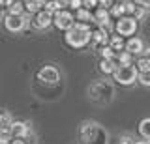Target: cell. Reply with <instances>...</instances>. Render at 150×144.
<instances>
[{
  "instance_id": "cell-1",
  "label": "cell",
  "mask_w": 150,
  "mask_h": 144,
  "mask_svg": "<svg viewBox=\"0 0 150 144\" xmlns=\"http://www.w3.org/2000/svg\"><path fill=\"white\" fill-rule=\"evenodd\" d=\"M109 133L107 129L94 120H86L79 127V144H107Z\"/></svg>"
},
{
  "instance_id": "cell-2",
  "label": "cell",
  "mask_w": 150,
  "mask_h": 144,
  "mask_svg": "<svg viewBox=\"0 0 150 144\" xmlns=\"http://www.w3.org/2000/svg\"><path fill=\"white\" fill-rule=\"evenodd\" d=\"M92 41V26L75 21V25L66 32V43L73 49H84Z\"/></svg>"
},
{
  "instance_id": "cell-3",
  "label": "cell",
  "mask_w": 150,
  "mask_h": 144,
  "mask_svg": "<svg viewBox=\"0 0 150 144\" xmlns=\"http://www.w3.org/2000/svg\"><path fill=\"white\" fill-rule=\"evenodd\" d=\"M88 97L98 105H109L115 97V86L109 81H96L88 86Z\"/></svg>"
},
{
  "instance_id": "cell-4",
  "label": "cell",
  "mask_w": 150,
  "mask_h": 144,
  "mask_svg": "<svg viewBox=\"0 0 150 144\" xmlns=\"http://www.w3.org/2000/svg\"><path fill=\"white\" fill-rule=\"evenodd\" d=\"M115 81L122 86H131L137 82V77H139V71L135 67V64H126V66H116L115 73H112Z\"/></svg>"
},
{
  "instance_id": "cell-5",
  "label": "cell",
  "mask_w": 150,
  "mask_h": 144,
  "mask_svg": "<svg viewBox=\"0 0 150 144\" xmlns=\"http://www.w3.org/2000/svg\"><path fill=\"white\" fill-rule=\"evenodd\" d=\"M137 28H139V21L131 15H124L120 19H116L115 22V32L122 38H133Z\"/></svg>"
},
{
  "instance_id": "cell-6",
  "label": "cell",
  "mask_w": 150,
  "mask_h": 144,
  "mask_svg": "<svg viewBox=\"0 0 150 144\" xmlns=\"http://www.w3.org/2000/svg\"><path fill=\"white\" fill-rule=\"evenodd\" d=\"M53 25H54L58 30L68 32V30L75 25V15H73L69 10H58V11L53 15Z\"/></svg>"
},
{
  "instance_id": "cell-7",
  "label": "cell",
  "mask_w": 150,
  "mask_h": 144,
  "mask_svg": "<svg viewBox=\"0 0 150 144\" xmlns=\"http://www.w3.org/2000/svg\"><path fill=\"white\" fill-rule=\"evenodd\" d=\"M28 22V15H11V13H8L6 17H4V26L11 32V34H19V32L25 30Z\"/></svg>"
},
{
  "instance_id": "cell-8",
  "label": "cell",
  "mask_w": 150,
  "mask_h": 144,
  "mask_svg": "<svg viewBox=\"0 0 150 144\" xmlns=\"http://www.w3.org/2000/svg\"><path fill=\"white\" fill-rule=\"evenodd\" d=\"M38 79H40L43 84H56L60 81V71L54 66H43L38 71Z\"/></svg>"
},
{
  "instance_id": "cell-9",
  "label": "cell",
  "mask_w": 150,
  "mask_h": 144,
  "mask_svg": "<svg viewBox=\"0 0 150 144\" xmlns=\"http://www.w3.org/2000/svg\"><path fill=\"white\" fill-rule=\"evenodd\" d=\"M51 25H53V13L41 10V11H38L36 15H32V26H34L36 30H47Z\"/></svg>"
},
{
  "instance_id": "cell-10",
  "label": "cell",
  "mask_w": 150,
  "mask_h": 144,
  "mask_svg": "<svg viewBox=\"0 0 150 144\" xmlns=\"http://www.w3.org/2000/svg\"><path fill=\"white\" fill-rule=\"evenodd\" d=\"M124 51H128V53L131 54V56H141V54L144 53V43H143V39L141 38H128L126 39V49Z\"/></svg>"
},
{
  "instance_id": "cell-11",
  "label": "cell",
  "mask_w": 150,
  "mask_h": 144,
  "mask_svg": "<svg viewBox=\"0 0 150 144\" xmlns=\"http://www.w3.org/2000/svg\"><path fill=\"white\" fill-rule=\"evenodd\" d=\"M9 133H11V138H21L23 140V138H26L30 135V125L26 122H13Z\"/></svg>"
},
{
  "instance_id": "cell-12",
  "label": "cell",
  "mask_w": 150,
  "mask_h": 144,
  "mask_svg": "<svg viewBox=\"0 0 150 144\" xmlns=\"http://www.w3.org/2000/svg\"><path fill=\"white\" fill-rule=\"evenodd\" d=\"M109 38H111V34H107V32L101 30L100 26L92 30V43H94V45L105 47V45H109Z\"/></svg>"
},
{
  "instance_id": "cell-13",
  "label": "cell",
  "mask_w": 150,
  "mask_h": 144,
  "mask_svg": "<svg viewBox=\"0 0 150 144\" xmlns=\"http://www.w3.org/2000/svg\"><path fill=\"white\" fill-rule=\"evenodd\" d=\"M75 21L84 22V25H92V22H94V11L81 8V10H77V11H75Z\"/></svg>"
},
{
  "instance_id": "cell-14",
  "label": "cell",
  "mask_w": 150,
  "mask_h": 144,
  "mask_svg": "<svg viewBox=\"0 0 150 144\" xmlns=\"http://www.w3.org/2000/svg\"><path fill=\"white\" fill-rule=\"evenodd\" d=\"M109 21H111V13H109V10H105V8H100V6L94 10V22H96V25H103V22H109Z\"/></svg>"
},
{
  "instance_id": "cell-15",
  "label": "cell",
  "mask_w": 150,
  "mask_h": 144,
  "mask_svg": "<svg viewBox=\"0 0 150 144\" xmlns=\"http://www.w3.org/2000/svg\"><path fill=\"white\" fill-rule=\"evenodd\" d=\"M109 47L115 51V53H122V51L126 49V41L118 34H116V36H111V38H109Z\"/></svg>"
},
{
  "instance_id": "cell-16",
  "label": "cell",
  "mask_w": 150,
  "mask_h": 144,
  "mask_svg": "<svg viewBox=\"0 0 150 144\" xmlns=\"http://www.w3.org/2000/svg\"><path fill=\"white\" fill-rule=\"evenodd\" d=\"M115 69H116L115 60H103L101 58V62H100V71L101 73H105V75H112Z\"/></svg>"
},
{
  "instance_id": "cell-17",
  "label": "cell",
  "mask_w": 150,
  "mask_h": 144,
  "mask_svg": "<svg viewBox=\"0 0 150 144\" xmlns=\"http://www.w3.org/2000/svg\"><path fill=\"white\" fill-rule=\"evenodd\" d=\"M139 135L144 140H150V118H144L139 122Z\"/></svg>"
},
{
  "instance_id": "cell-18",
  "label": "cell",
  "mask_w": 150,
  "mask_h": 144,
  "mask_svg": "<svg viewBox=\"0 0 150 144\" xmlns=\"http://www.w3.org/2000/svg\"><path fill=\"white\" fill-rule=\"evenodd\" d=\"M131 54L128 53V51H122V53H116V56H115V64L116 66H126V64H133L131 62Z\"/></svg>"
},
{
  "instance_id": "cell-19",
  "label": "cell",
  "mask_w": 150,
  "mask_h": 144,
  "mask_svg": "<svg viewBox=\"0 0 150 144\" xmlns=\"http://www.w3.org/2000/svg\"><path fill=\"white\" fill-rule=\"evenodd\" d=\"M8 13H11V15H25V4H23V0H15V2L9 4Z\"/></svg>"
},
{
  "instance_id": "cell-20",
  "label": "cell",
  "mask_w": 150,
  "mask_h": 144,
  "mask_svg": "<svg viewBox=\"0 0 150 144\" xmlns=\"http://www.w3.org/2000/svg\"><path fill=\"white\" fill-rule=\"evenodd\" d=\"M111 13V17H115V19H120V17H124L126 15V10H124V2H116L115 6L109 10Z\"/></svg>"
},
{
  "instance_id": "cell-21",
  "label": "cell",
  "mask_w": 150,
  "mask_h": 144,
  "mask_svg": "<svg viewBox=\"0 0 150 144\" xmlns=\"http://www.w3.org/2000/svg\"><path fill=\"white\" fill-rule=\"evenodd\" d=\"M135 67H137L139 73H144V71H150V60L144 58L143 54L137 58V62H135Z\"/></svg>"
},
{
  "instance_id": "cell-22",
  "label": "cell",
  "mask_w": 150,
  "mask_h": 144,
  "mask_svg": "<svg viewBox=\"0 0 150 144\" xmlns=\"http://www.w3.org/2000/svg\"><path fill=\"white\" fill-rule=\"evenodd\" d=\"M100 54H101L103 60H115V56H116V53L109 47V45H105V47H100Z\"/></svg>"
},
{
  "instance_id": "cell-23",
  "label": "cell",
  "mask_w": 150,
  "mask_h": 144,
  "mask_svg": "<svg viewBox=\"0 0 150 144\" xmlns=\"http://www.w3.org/2000/svg\"><path fill=\"white\" fill-rule=\"evenodd\" d=\"M43 10L54 15V13L60 10V6H58V2H56V0H47V2H45V6H43Z\"/></svg>"
},
{
  "instance_id": "cell-24",
  "label": "cell",
  "mask_w": 150,
  "mask_h": 144,
  "mask_svg": "<svg viewBox=\"0 0 150 144\" xmlns=\"http://www.w3.org/2000/svg\"><path fill=\"white\" fill-rule=\"evenodd\" d=\"M137 81L141 82L143 86H150V71H144V73H139Z\"/></svg>"
},
{
  "instance_id": "cell-25",
  "label": "cell",
  "mask_w": 150,
  "mask_h": 144,
  "mask_svg": "<svg viewBox=\"0 0 150 144\" xmlns=\"http://www.w3.org/2000/svg\"><path fill=\"white\" fill-rule=\"evenodd\" d=\"M100 6V2H98V0H83V8L84 10H94V8H98Z\"/></svg>"
},
{
  "instance_id": "cell-26",
  "label": "cell",
  "mask_w": 150,
  "mask_h": 144,
  "mask_svg": "<svg viewBox=\"0 0 150 144\" xmlns=\"http://www.w3.org/2000/svg\"><path fill=\"white\" fill-rule=\"evenodd\" d=\"M100 2V8H105V10H111L112 6L116 4V0H98Z\"/></svg>"
},
{
  "instance_id": "cell-27",
  "label": "cell",
  "mask_w": 150,
  "mask_h": 144,
  "mask_svg": "<svg viewBox=\"0 0 150 144\" xmlns=\"http://www.w3.org/2000/svg\"><path fill=\"white\" fill-rule=\"evenodd\" d=\"M81 8H83V0H69V10L77 11V10H81Z\"/></svg>"
},
{
  "instance_id": "cell-28",
  "label": "cell",
  "mask_w": 150,
  "mask_h": 144,
  "mask_svg": "<svg viewBox=\"0 0 150 144\" xmlns=\"http://www.w3.org/2000/svg\"><path fill=\"white\" fill-rule=\"evenodd\" d=\"M144 15H146V10H144V8H141V6H137V10H135L133 17H135V19H137V21H141V19H143V17H144Z\"/></svg>"
},
{
  "instance_id": "cell-29",
  "label": "cell",
  "mask_w": 150,
  "mask_h": 144,
  "mask_svg": "<svg viewBox=\"0 0 150 144\" xmlns=\"http://www.w3.org/2000/svg\"><path fill=\"white\" fill-rule=\"evenodd\" d=\"M120 144H133V138L129 135H122L120 137Z\"/></svg>"
},
{
  "instance_id": "cell-30",
  "label": "cell",
  "mask_w": 150,
  "mask_h": 144,
  "mask_svg": "<svg viewBox=\"0 0 150 144\" xmlns=\"http://www.w3.org/2000/svg\"><path fill=\"white\" fill-rule=\"evenodd\" d=\"M0 144H11V137H0Z\"/></svg>"
},
{
  "instance_id": "cell-31",
  "label": "cell",
  "mask_w": 150,
  "mask_h": 144,
  "mask_svg": "<svg viewBox=\"0 0 150 144\" xmlns=\"http://www.w3.org/2000/svg\"><path fill=\"white\" fill-rule=\"evenodd\" d=\"M143 56L150 60V47H148V49H144V53H143Z\"/></svg>"
},
{
  "instance_id": "cell-32",
  "label": "cell",
  "mask_w": 150,
  "mask_h": 144,
  "mask_svg": "<svg viewBox=\"0 0 150 144\" xmlns=\"http://www.w3.org/2000/svg\"><path fill=\"white\" fill-rule=\"evenodd\" d=\"M11 144H26V142H25V140H21V138H13Z\"/></svg>"
},
{
  "instance_id": "cell-33",
  "label": "cell",
  "mask_w": 150,
  "mask_h": 144,
  "mask_svg": "<svg viewBox=\"0 0 150 144\" xmlns=\"http://www.w3.org/2000/svg\"><path fill=\"white\" fill-rule=\"evenodd\" d=\"M2 17H4V8L0 6V19H2Z\"/></svg>"
},
{
  "instance_id": "cell-34",
  "label": "cell",
  "mask_w": 150,
  "mask_h": 144,
  "mask_svg": "<svg viewBox=\"0 0 150 144\" xmlns=\"http://www.w3.org/2000/svg\"><path fill=\"white\" fill-rule=\"evenodd\" d=\"M133 144H146V140H135Z\"/></svg>"
},
{
  "instance_id": "cell-35",
  "label": "cell",
  "mask_w": 150,
  "mask_h": 144,
  "mask_svg": "<svg viewBox=\"0 0 150 144\" xmlns=\"http://www.w3.org/2000/svg\"><path fill=\"white\" fill-rule=\"evenodd\" d=\"M116 2H126V0H116Z\"/></svg>"
},
{
  "instance_id": "cell-36",
  "label": "cell",
  "mask_w": 150,
  "mask_h": 144,
  "mask_svg": "<svg viewBox=\"0 0 150 144\" xmlns=\"http://www.w3.org/2000/svg\"><path fill=\"white\" fill-rule=\"evenodd\" d=\"M146 144H150V140H146Z\"/></svg>"
}]
</instances>
